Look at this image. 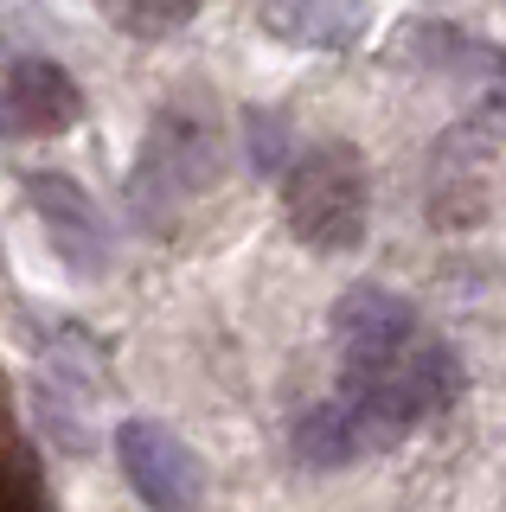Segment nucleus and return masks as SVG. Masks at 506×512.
<instances>
[{
  "mask_svg": "<svg viewBox=\"0 0 506 512\" xmlns=\"http://www.w3.org/2000/svg\"><path fill=\"white\" fill-rule=\"evenodd\" d=\"M334 352H340L334 397L359 416L378 455L410 442L462 397V352L404 295L378 282H353L334 301Z\"/></svg>",
  "mask_w": 506,
  "mask_h": 512,
  "instance_id": "f257e3e1",
  "label": "nucleus"
},
{
  "mask_svg": "<svg viewBox=\"0 0 506 512\" xmlns=\"http://www.w3.org/2000/svg\"><path fill=\"white\" fill-rule=\"evenodd\" d=\"M225 160H231V141H225V122L212 116V103H180V96L161 103L129 173V218L141 231H167L186 205L225 180Z\"/></svg>",
  "mask_w": 506,
  "mask_h": 512,
  "instance_id": "f03ea898",
  "label": "nucleus"
},
{
  "mask_svg": "<svg viewBox=\"0 0 506 512\" xmlns=\"http://www.w3.org/2000/svg\"><path fill=\"white\" fill-rule=\"evenodd\" d=\"M282 186V218L289 231L302 237L308 250L321 256H353L366 250L372 237V173H366V154L340 135H321V141H295L289 167L276 173Z\"/></svg>",
  "mask_w": 506,
  "mask_h": 512,
  "instance_id": "7ed1b4c3",
  "label": "nucleus"
},
{
  "mask_svg": "<svg viewBox=\"0 0 506 512\" xmlns=\"http://www.w3.org/2000/svg\"><path fill=\"white\" fill-rule=\"evenodd\" d=\"M109 448H116V468L129 480V493L148 512H199L205 506V461L173 436L167 423H154V416H122Z\"/></svg>",
  "mask_w": 506,
  "mask_h": 512,
  "instance_id": "20e7f679",
  "label": "nucleus"
},
{
  "mask_svg": "<svg viewBox=\"0 0 506 512\" xmlns=\"http://www.w3.org/2000/svg\"><path fill=\"white\" fill-rule=\"evenodd\" d=\"M26 205H33L45 244H52V256L71 276H109L116 269V231H109L103 205L71 173H52V167L26 173Z\"/></svg>",
  "mask_w": 506,
  "mask_h": 512,
  "instance_id": "39448f33",
  "label": "nucleus"
},
{
  "mask_svg": "<svg viewBox=\"0 0 506 512\" xmlns=\"http://www.w3.org/2000/svg\"><path fill=\"white\" fill-rule=\"evenodd\" d=\"M398 52L410 64H423V71H442V77H462L474 90V109H481V122L506 128V45L494 39H474V32L449 26V20H410Z\"/></svg>",
  "mask_w": 506,
  "mask_h": 512,
  "instance_id": "423d86ee",
  "label": "nucleus"
},
{
  "mask_svg": "<svg viewBox=\"0 0 506 512\" xmlns=\"http://www.w3.org/2000/svg\"><path fill=\"white\" fill-rule=\"evenodd\" d=\"M0 109H7L13 135H65L84 116V90L58 58L45 52H13L0 77Z\"/></svg>",
  "mask_w": 506,
  "mask_h": 512,
  "instance_id": "0eeeda50",
  "label": "nucleus"
},
{
  "mask_svg": "<svg viewBox=\"0 0 506 512\" xmlns=\"http://www.w3.org/2000/svg\"><path fill=\"white\" fill-rule=\"evenodd\" d=\"M289 455H295V468H308V474H340V468H353V461H372L378 448L340 397H321V404H308L289 423Z\"/></svg>",
  "mask_w": 506,
  "mask_h": 512,
  "instance_id": "6e6552de",
  "label": "nucleus"
},
{
  "mask_svg": "<svg viewBox=\"0 0 506 512\" xmlns=\"http://www.w3.org/2000/svg\"><path fill=\"white\" fill-rule=\"evenodd\" d=\"M366 0H257V20L308 52H346L366 39Z\"/></svg>",
  "mask_w": 506,
  "mask_h": 512,
  "instance_id": "1a4fd4ad",
  "label": "nucleus"
},
{
  "mask_svg": "<svg viewBox=\"0 0 506 512\" xmlns=\"http://www.w3.org/2000/svg\"><path fill=\"white\" fill-rule=\"evenodd\" d=\"M103 13L135 39H173L180 26H193L199 0H103Z\"/></svg>",
  "mask_w": 506,
  "mask_h": 512,
  "instance_id": "9d476101",
  "label": "nucleus"
},
{
  "mask_svg": "<svg viewBox=\"0 0 506 512\" xmlns=\"http://www.w3.org/2000/svg\"><path fill=\"white\" fill-rule=\"evenodd\" d=\"M244 154H250V167L257 173H276L289 167V154H295V135H289V122L276 116V109H250L244 116Z\"/></svg>",
  "mask_w": 506,
  "mask_h": 512,
  "instance_id": "9b49d317",
  "label": "nucleus"
},
{
  "mask_svg": "<svg viewBox=\"0 0 506 512\" xmlns=\"http://www.w3.org/2000/svg\"><path fill=\"white\" fill-rule=\"evenodd\" d=\"M13 135V122H7V109H0V141H7Z\"/></svg>",
  "mask_w": 506,
  "mask_h": 512,
  "instance_id": "f8f14e48",
  "label": "nucleus"
}]
</instances>
